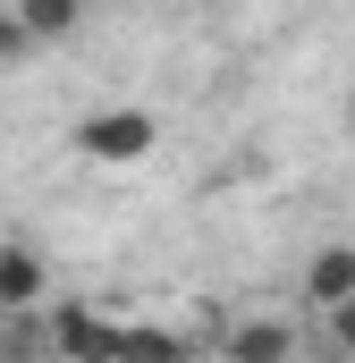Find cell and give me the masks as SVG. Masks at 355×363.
Instances as JSON below:
<instances>
[{
	"label": "cell",
	"mask_w": 355,
	"mask_h": 363,
	"mask_svg": "<svg viewBox=\"0 0 355 363\" xmlns=\"http://www.w3.org/2000/svg\"><path fill=\"white\" fill-rule=\"evenodd\" d=\"M161 144V127L144 118V110H93L85 127H77V161L93 169H127V161H144Z\"/></svg>",
	"instance_id": "obj_1"
},
{
	"label": "cell",
	"mask_w": 355,
	"mask_h": 363,
	"mask_svg": "<svg viewBox=\"0 0 355 363\" xmlns=\"http://www.w3.org/2000/svg\"><path fill=\"white\" fill-rule=\"evenodd\" d=\"M43 304V254L34 245H0V313Z\"/></svg>",
	"instance_id": "obj_2"
},
{
	"label": "cell",
	"mask_w": 355,
	"mask_h": 363,
	"mask_svg": "<svg viewBox=\"0 0 355 363\" xmlns=\"http://www.w3.org/2000/svg\"><path fill=\"white\" fill-rule=\"evenodd\" d=\"M51 347H68V355H119V330L110 321H93V313H51V330H43Z\"/></svg>",
	"instance_id": "obj_3"
},
{
	"label": "cell",
	"mask_w": 355,
	"mask_h": 363,
	"mask_svg": "<svg viewBox=\"0 0 355 363\" xmlns=\"http://www.w3.org/2000/svg\"><path fill=\"white\" fill-rule=\"evenodd\" d=\"M305 296H313V304H339V296H355V245L313 254V262H305Z\"/></svg>",
	"instance_id": "obj_4"
},
{
	"label": "cell",
	"mask_w": 355,
	"mask_h": 363,
	"mask_svg": "<svg viewBox=\"0 0 355 363\" xmlns=\"http://www.w3.org/2000/svg\"><path fill=\"white\" fill-rule=\"evenodd\" d=\"M17 17L34 26V43H60V34H77L85 0H17Z\"/></svg>",
	"instance_id": "obj_5"
},
{
	"label": "cell",
	"mask_w": 355,
	"mask_h": 363,
	"mask_svg": "<svg viewBox=\"0 0 355 363\" xmlns=\"http://www.w3.org/2000/svg\"><path fill=\"white\" fill-rule=\"evenodd\" d=\"M288 347H296V338H288L279 321H254V330H237V338H229V355H254V363H271V355H288Z\"/></svg>",
	"instance_id": "obj_6"
},
{
	"label": "cell",
	"mask_w": 355,
	"mask_h": 363,
	"mask_svg": "<svg viewBox=\"0 0 355 363\" xmlns=\"http://www.w3.org/2000/svg\"><path fill=\"white\" fill-rule=\"evenodd\" d=\"M26 51H34V26L17 9H0V60H26Z\"/></svg>",
	"instance_id": "obj_7"
},
{
	"label": "cell",
	"mask_w": 355,
	"mask_h": 363,
	"mask_svg": "<svg viewBox=\"0 0 355 363\" xmlns=\"http://www.w3.org/2000/svg\"><path fill=\"white\" fill-rule=\"evenodd\" d=\"M330 313V338H339V355H355V296H339V304H322Z\"/></svg>",
	"instance_id": "obj_8"
}]
</instances>
